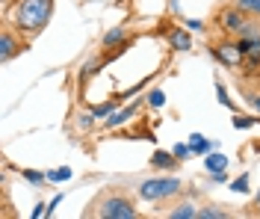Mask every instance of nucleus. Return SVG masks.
I'll return each instance as SVG.
<instances>
[{
    "instance_id": "obj_1",
    "label": "nucleus",
    "mask_w": 260,
    "mask_h": 219,
    "mask_svg": "<svg viewBox=\"0 0 260 219\" xmlns=\"http://www.w3.org/2000/svg\"><path fill=\"white\" fill-rule=\"evenodd\" d=\"M53 15V0H15V6H9L6 24H12L18 33L36 36L48 27Z\"/></svg>"
},
{
    "instance_id": "obj_2",
    "label": "nucleus",
    "mask_w": 260,
    "mask_h": 219,
    "mask_svg": "<svg viewBox=\"0 0 260 219\" xmlns=\"http://www.w3.org/2000/svg\"><path fill=\"white\" fill-rule=\"evenodd\" d=\"M219 27H222V30H225L228 36H248V33H260V30H257V24H254V18H248V12H245V9H240L237 3L219 12Z\"/></svg>"
},
{
    "instance_id": "obj_3",
    "label": "nucleus",
    "mask_w": 260,
    "mask_h": 219,
    "mask_svg": "<svg viewBox=\"0 0 260 219\" xmlns=\"http://www.w3.org/2000/svg\"><path fill=\"white\" fill-rule=\"evenodd\" d=\"M180 181L172 175H162V178H148L139 184V199L142 202H162V199H172L180 193Z\"/></svg>"
},
{
    "instance_id": "obj_4",
    "label": "nucleus",
    "mask_w": 260,
    "mask_h": 219,
    "mask_svg": "<svg viewBox=\"0 0 260 219\" xmlns=\"http://www.w3.org/2000/svg\"><path fill=\"white\" fill-rule=\"evenodd\" d=\"M95 216H101V219H136V207L124 196H107L104 202L98 204Z\"/></svg>"
},
{
    "instance_id": "obj_5",
    "label": "nucleus",
    "mask_w": 260,
    "mask_h": 219,
    "mask_svg": "<svg viewBox=\"0 0 260 219\" xmlns=\"http://www.w3.org/2000/svg\"><path fill=\"white\" fill-rule=\"evenodd\" d=\"M210 53L222 62L225 68H243V62H245V56H243V51H240V45L237 42H231V39H225V42H219V45H213L210 48Z\"/></svg>"
},
{
    "instance_id": "obj_6",
    "label": "nucleus",
    "mask_w": 260,
    "mask_h": 219,
    "mask_svg": "<svg viewBox=\"0 0 260 219\" xmlns=\"http://www.w3.org/2000/svg\"><path fill=\"white\" fill-rule=\"evenodd\" d=\"M237 45H240V51H243V56H245V62H243L245 71L260 68V33L237 36Z\"/></svg>"
},
{
    "instance_id": "obj_7",
    "label": "nucleus",
    "mask_w": 260,
    "mask_h": 219,
    "mask_svg": "<svg viewBox=\"0 0 260 219\" xmlns=\"http://www.w3.org/2000/svg\"><path fill=\"white\" fill-rule=\"evenodd\" d=\"M18 30L12 27V24H6L3 27V33H0V62L6 66V62H12L18 53L24 51V45H21V39H18Z\"/></svg>"
},
{
    "instance_id": "obj_8",
    "label": "nucleus",
    "mask_w": 260,
    "mask_h": 219,
    "mask_svg": "<svg viewBox=\"0 0 260 219\" xmlns=\"http://www.w3.org/2000/svg\"><path fill=\"white\" fill-rule=\"evenodd\" d=\"M169 42H172L175 51H189V48H192V36L186 33L183 27H172V30H169Z\"/></svg>"
},
{
    "instance_id": "obj_9",
    "label": "nucleus",
    "mask_w": 260,
    "mask_h": 219,
    "mask_svg": "<svg viewBox=\"0 0 260 219\" xmlns=\"http://www.w3.org/2000/svg\"><path fill=\"white\" fill-rule=\"evenodd\" d=\"M178 157H175V151H162V148H157V151L151 154V166L154 169H178Z\"/></svg>"
},
{
    "instance_id": "obj_10",
    "label": "nucleus",
    "mask_w": 260,
    "mask_h": 219,
    "mask_svg": "<svg viewBox=\"0 0 260 219\" xmlns=\"http://www.w3.org/2000/svg\"><path fill=\"white\" fill-rule=\"evenodd\" d=\"M189 148H192V154H204L207 157L216 148V142H210L204 134H189Z\"/></svg>"
},
{
    "instance_id": "obj_11",
    "label": "nucleus",
    "mask_w": 260,
    "mask_h": 219,
    "mask_svg": "<svg viewBox=\"0 0 260 219\" xmlns=\"http://www.w3.org/2000/svg\"><path fill=\"white\" fill-rule=\"evenodd\" d=\"M136 110H139V104H130V107H121V110H115L113 116H107V124L110 128H118V124H124L127 118L136 116Z\"/></svg>"
},
{
    "instance_id": "obj_12",
    "label": "nucleus",
    "mask_w": 260,
    "mask_h": 219,
    "mask_svg": "<svg viewBox=\"0 0 260 219\" xmlns=\"http://www.w3.org/2000/svg\"><path fill=\"white\" fill-rule=\"evenodd\" d=\"M124 39H127V33H124V27H115V30H110V33L104 36V51H115V48H121L124 45Z\"/></svg>"
},
{
    "instance_id": "obj_13",
    "label": "nucleus",
    "mask_w": 260,
    "mask_h": 219,
    "mask_svg": "<svg viewBox=\"0 0 260 219\" xmlns=\"http://www.w3.org/2000/svg\"><path fill=\"white\" fill-rule=\"evenodd\" d=\"M166 216H169V219H195V216H198V207H195L192 202H183V204H178L175 210H169Z\"/></svg>"
},
{
    "instance_id": "obj_14",
    "label": "nucleus",
    "mask_w": 260,
    "mask_h": 219,
    "mask_svg": "<svg viewBox=\"0 0 260 219\" xmlns=\"http://www.w3.org/2000/svg\"><path fill=\"white\" fill-rule=\"evenodd\" d=\"M204 169H207V172H225V169H228V157H225V154H207Z\"/></svg>"
},
{
    "instance_id": "obj_15",
    "label": "nucleus",
    "mask_w": 260,
    "mask_h": 219,
    "mask_svg": "<svg viewBox=\"0 0 260 219\" xmlns=\"http://www.w3.org/2000/svg\"><path fill=\"white\" fill-rule=\"evenodd\" d=\"M118 98H113V101H107V104H98V107H92V116L95 118H107V116H113L115 110H118Z\"/></svg>"
},
{
    "instance_id": "obj_16",
    "label": "nucleus",
    "mask_w": 260,
    "mask_h": 219,
    "mask_svg": "<svg viewBox=\"0 0 260 219\" xmlns=\"http://www.w3.org/2000/svg\"><path fill=\"white\" fill-rule=\"evenodd\" d=\"M228 210H222L219 204H207V207H201L198 210V219H225Z\"/></svg>"
},
{
    "instance_id": "obj_17",
    "label": "nucleus",
    "mask_w": 260,
    "mask_h": 219,
    "mask_svg": "<svg viewBox=\"0 0 260 219\" xmlns=\"http://www.w3.org/2000/svg\"><path fill=\"white\" fill-rule=\"evenodd\" d=\"M21 178L39 186V184H45V181H48V172H36V169H21Z\"/></svg>"
},
{
    "instance_id": "obj_18",
    "label": "nucleus",
    "mask_w": 260,
    "mask_h": 219,
    "mask_svg": "<svg viewBox=\"0 0 260 219\" xmlns=\"http://www.w3.org/2000/svg\"><path fill=\"white\" fill-rule=\"evenodd\" d=\"M48 181H50V184L71 181V169H68V166H62V169H50V172H48Z\"/></svg>"
},
{
    "instance_id": "obj_19",
    "label": "nucleus",
    "mask_w": 260,
    "mask_h": 219,
    "mask_svg": "<svg viewBox=\"0 0 260 219\" xmlns=\"http://www.w3.org/2000/svg\"><path fill=\"white\" fill-rule=\"evenodd\" d=\"M240 9H245L251 18H260V0H234Z\"/></svg>"
},
{
    "instance_id": "obj_20",
    "label": "nucleus",
    "mask_w": 260,
    "mask_h": 219,
    "mask_svg": "<svg viewBox=\"0 0 260 219\" xmlns=\"http://www.w3.org/2000/svg\"><path fill=\"white\" fill-rule=\"evenodd\" d=\"M216 98H219L222 107H228V110H234V113H237V107H234V101H231V95H228V89L222 83H216Z\"/></svg>"
},
{
    "instance_id": "obj_21",
    "label": "nucleus",
    "mask_w": 260,
    "mask_h": 219,
    "mask_svg": "<svg viewBox=\"0 0 260 219\" xmlns=\"http://www.w3.org/2000/svg\"><path fill=\"white\" fill-rule=\"evenodd\" d=\"M254 121H257V116H254V118H251V116H234V128H237V131H248Z\"/></svg>"
},
{
    "instance_id": "obj_22",
    "label": "nucleus",
    "mask_w": 260,
    "mask_h": 219,
    "mask_svg": "<svg viewBox=\"0 0 260 219\" xmlns=\"http://www.w3.org/2000/svg\"><path fill=\"white\" fill-rule=\"evenodd\" d=\"M231 190H234V193H248V175H240V178H234Z\"/></svg>"
},
{
    "instance_id": "obj_23",
    "label": "nucleus",
    "mask_w": 260,
    "mask_h": 219,
    "mask_svg": "<svg viewBox=\"0 0 260 219\" xmlns=\"http://www.w3.org/2000/svg\"><path fill=\"white\" fill-rule=\"evenodd\" d=\"M166 104V95H162L160 89H154L151 95H148V107H162Z\"/></svg>"
},
{
    "instance_id": "obj_24",
    "label": "nucleus",
    "mask_w": 260,
    "mask_h": 219,
    "mask_svg": "<svg viewBox=\"0 0 260 219\" xmlns=\"http://www.w3.org/2000/svg\"><path fill=\"white\" fill-rule=\"evenodd\" d=\"M245 98L251 104V110H254V116L260 118V92H245Z\"/></svg>"
},
{
    "instance_id": "obj_25",
    "label": "nucleus",
    "mask_w": 260,
    "mask_h": 219,
    "mask_svg": "<svg viewBox=\"0 0 260 219\" xmlns=\"http://www.w3.org/2000/svg\"><path fill=\"white\" fill-rule=\"evenodd\" d=\"M172 151H175V157H178V160H183V157H189V154H192V148H189L186 142H178Z\"/></svg>"
},
{
    "instance_id": "obj_26",
    "label": "nucleus",
    "mask_w": 260,
    "mask_h": 219,
    "mask_svg": "<svg viewBox=\"0 0 260 219\" xmlns=\"http://www.w3.org/2000/svg\"><path fill=\"white\" fill-rule=\"evenodd\" d=\"M42 213H48V204H42V202H39L36 207H32V219H39Z\"/></svg>"
},
{
    "instance_id": "obj_27",
    "label": "nucleus",
    "mask_w": 260,
    "mask_h": 219,
    "mask_svg": "<svg viewBox=\"0 0 260 219\" xmlns=\"http://www.w3.org/2000/svg\"><path fill=\"white\" fill-rule=\"evenodd\" d=\"M186 27H189V30H204V21H198V18H189V21H186Z\"/></svg>"
},
{
    "instance_id": "obj_28",
    "label": "nucleus",
    "mask_w": 260,
    "mask_h": 219,
    "mask_svg": "<svg viewBox=\"0 0 260 219\" xmlns=\"http://www.w3.org/2000/svg\"><path fill=\"white\" fill-rule=\"evenodd\" d=\"M62 202V196H53V199H50V204H48V213H45V216H50V213H53V210H56V204Z\"/></svg>"
},
{
    "instance_id": "obj_29",
    "label": "nucleus",
    "mask_w": 260,
    "mask_h": 219,
    "mask_svg": "<svg viewBox=\"0 0 260 219\" xmlns=\"http://www.w3.org/2000/svg\"><path fill=\"white\" fill-rule=\"evenodd\" d=\"M92 121H95V116H80V128L86 131V128H92Z\"/></svg>"
},
{
    "instance_id": "obj_30",
    "label": "nucleus",
    "mask_w": 260,
    "mask_h": 219,
    "mask_svg": "<svg viewBox=\"0 0 260 219\" xmlns=\"http://www.w3.org/2000/svg\"><path fill=\"white\" fill-rule=\"evenodd\" d=\"M12 6V0H3V9H9Z\"/></svg>"
},
{
    "instance_id": "obj_31",
    "label": "nucleus",
    "mask_w": 260,
    "mask_h": 219,
    "mask_svg": "<svg viewBox=\"0 0 260 219\" xmlns=\"http://www.w3.org/2000/svg\"><path fill=\"white\" fill-rule=\"evenodd\" d=\"M257 213H260V190H257Z\"/></svg>"
}]
</instances>
